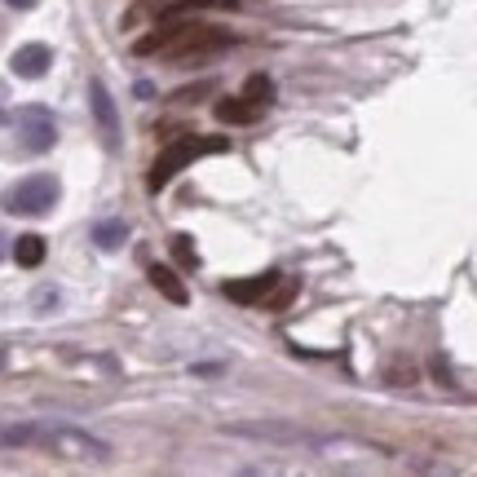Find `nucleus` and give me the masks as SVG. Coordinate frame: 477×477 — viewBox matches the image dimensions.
<instances>
[{
    "label": "nucleus",
    "mask_w": 477,
    "mask_h": 477,
    "mask_svg": "<svg viewBox=\"0 0 477 477\" xmlns=\"http://www.w3.org/2000/svg\"><path fill=\"white\" fill-rule=\"evenodd\" d=\"M36 451L44 456H58V460H80V465H98V460H111V447L85 429H71V424H36Z\"/></svg>",
    "instance_id": "1"
},
{
    "label": "nucleus",
    "mask_w": 477,
    "mask_h": 477,
    "mask_svg": "<svg viewBox=\"0 0 477 477\" xmlns=\"http://www.w3.org/2000/svg\"><path fill=\"white\" fill-rule=\"evenodd\" d=\"M230 141L226 137H177V141H168L164 150H159V159L150 164V177H146V186L150 190H164L186 164H195L199 155H213V150H226Z\"/></svg>",
    "instance_id": "2"
},
{
    "label": "nucleus",
    "mask_w": 477,
    "mask_h": 477,
    "mask_svg": "<svg viewBox=\"0 0 477 477\" xmlns=\"http://www.w3.org/2000/svg\"><path fill=\"white\" fill-rule=\"evenodd\" d=\"M168 22V40H164V58H173V62H190V58H204V53H217V49H226L230 44V36L226 31H213V27H177L173 18H164Z\"/></svg>",
    "instance_id": "3"
},
{
    "label": "nucleus",
    "mask_w": 477,
    "mask_h": 477,
    "mask_svg": "<svg viewBox=\"0 0 477 477\" xmlns=\"http://www.w3.org/2000/svg\"><path fill=\"white\" fill-rule=\"evenodd\" d=\"M53 204H58V177L49 173H31L4 190V213H18V217H44Z\"/></svg>",
    "instance_id": "4"
},
{
    "label": "nucleus",
    "mask_w": 477,
    "mask_h": 477,
    "mask_svg": "<svg viewBox=\"0 0 477 477\" xmlns=\"http://www.w3.org/2000/svg\"><path fill=\"white\" fill-rule=\"evenodd\" d=\"M18 137H22V146H27V150L44 155V150H53V141H58V124H53L49 111L27 107V111H18Z\"/></svg>",
    "instance_id": "5"
},
{
    "label": "nucleus",
    "mask_w": 477,
    "mask_h": 477,
    "mask_svg": "<svg viewBox=\"0 0 477 477\" xmlns=\"http://www.w3.org/2000/svg\"><path fill=\"white\" fill-rule=\"evenodd\" d=\"M89 102H93V119H98L102 146H107V150H119V111H116V102H111V93H107L102 80L89 85Z\"/></svg>",
    "instance_id": "6"
},
{
    "label": "nucleus",
    "mask_w": 477,
    "mask_h": 477,
    "mask_svg": "<svg viewBox=\"0 0 477 477\" xmlns=\"http://www.w3.org/2000/svg\"><path fill=\"white\" fill-rule=\"evenodd\" d=\"M9 67H13L18 80H40V76L53 67V53H49V44H22V49L9 58Z\"/></svg>",
    "instance_id": "7"
},
{
    "label": "nucleus",
    "mask_w": 477,
    "mask_h": 477,
    "mask_svg": "<svg viewBox=\"0 0 477 477\" xmlns=\"http://www.w3.org/2000/svg\"><path fill=\"white\" fill-rule=\"evenodd\" d=\"M279 279L283 274H256V279H243V283H226V296L230 301H238V305H256V301H265L274 287H279Z\"/></svg>",
    "instance_id": "8"
},
{
    "label": "nucleus",
    "mask_w": 477,
    "mask_h": 477,
    "mask_svg": "<svg viewBox=\"0 0 477 477\" xmlns=\"http://www.w3.org/2000/svg\"><path fill=\"white\" fill-rule=\"evenodd\" d=\"M146 274H150L155 292H159V296H168L173 305H186V301H190V292H186V283L177 279V270H168V265H150Z\"/></svg>",
    "instance_id": "9"
},
{
    "label": "nucleus",
    "mask_w": 477,
    "mask_h": 477,
    "mask_svg": "<svg viewBox=\"0 0 477 477\" xmlns=\"http://www.w3.org/2000/svg\"><path fill=\"white\" fill-rule=\"evenodd\" d=\"M217 119L222 124H256L261 119V102H252V98H222L217 102Z\"/></svg>",
    "instance_id": "10"
},
{
    "label": "nucleus",
    "mask_w": 477,
    "mask_h": 477,
    "mask_svg": "<svg viewBox=\"0 0 477 477\" xmlns=\"http://www.w3.org/2000/svg\"><path fill=\"white\" fill-rule=\"evenodd\" d=\"M204 9H238V0H168L164 18H186V13H204Z\"/></svg>",
    "instance_id": "11"
},
{
    "label": "nucleus",
    "mask_w": 477,
    "mask_h": 477,
    "mask_svg": "<svg viewBox=\"0 0 477 477\" xmlns=\"http://www.w3.org/2000/svg\"><path fill=\"white\" fill-rule=\"evenodd\" d=\"M13 261H18L22 270H36V265L44 261V238H40V235L13 238Z\"/></svg>",
    "instance_id": "12"
},
{
    "label": "nucleus",
    "mask_w": 477,
    "mask_h": 477,
    "mask_svg": "<svg viewBox=\"0 0 477 477\" xmlns=\"http://www.w3.org/2000/svg\"><path fill=\"white\" fill-rule=\"evenodd\" d=\"M124 238H128V226H124V222H98V226H93V243L107 247V252H116Z\"/></svg>",
    "instance_id": "13"
},
{
    "label": "nucleus",
    "mask_w": 477,
    "mask_h": 477,
    "mask_svg": "<svg viewBox=\"0 0 477 477\" xmlns=\"http://www.w3.org/2000/svg\"><path fill=\"white\" fill-rule=\"evenodd\" d=\"M243 98H252V102H274V85H270V76H247V85H243Z\"/></svg>",
    "instance_id": "14"
},
{
    "label": "nucleus",
    "mask_w": 477,
    "mask_h": 477,
    "mask_svg": "<svg viewBox=\"0 0 477 477\" xmlns=\"http://www.w3.org/2000/svg\"><path fill=\"white\" fill-rule=\"evenodd\" d=\"M292 296H296V279H279V292H270L265 305H270V310H283V305H292Z\"/></svg>",
    "instance_id": "15"
},
{
    "label": "nucleus",
    "mask_w": 477,
    "mask_h": 477,
    "mask_svg": "<svg viewBox=\"0 0 477 477\" xmlns=\"http://www.w3.org/2000/svg\"><path fill=\"white\" fill-rule=\"evenodd\" d=\"M173 256H177L182 265H195V261H199V256H195V238L177 235V238H173Z\"/></svg>",
    "instance_id": "16"
},
{
    "label": "nucleus",
    "mask_w": 477,
    "mask_h": 477,
    "mask_svg": "<svg viewBox=\"0 0 477 477\" xmlns=\"http://www.w3.org/2000/svg\"><path fill=\"white\" fill-rule=\"evenodd\" d=\"M208 93V80L204 85H190V89H182V93H173V102H190V98H204Z\"/></svg>",
    "instance_id": "17"
},
{
    "label": "nucleus",
    "mask_w": 477,
    "mask_h": 477,
    "mask_svg": "<svg viewBox=\"0 0 477 477\" xmlns=\"http://www.w3.org/2000/svg\"><path fill=\"white\" fill-rule=\"evenodd\" d=\"M13 9H36V0H9Z\"/></svg>",
    "instance_id": "18"
},
{
    "label": "nucleus",
    "mask_w": 477,
    "mask_h": 477,
    "mask_svg": "<svg viewBox=\"0 0 477 477\" xmlns=\"http://www.w3.org/2000/svg\"><path fill=\"white\" fill-rule=\"evenodd\" d=\"M0 367H4V350H0Z\"/></svg>",
    "instance_id": "19"
}]
</instances>
